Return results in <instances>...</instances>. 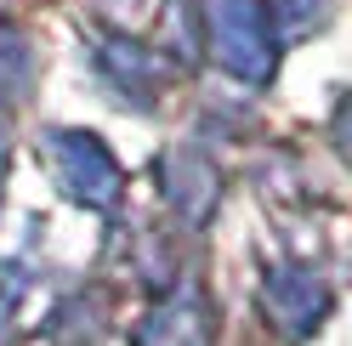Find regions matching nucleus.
Returning a JSON list of instances; mask_svg holds the SVG:
<instances>
[{"label": "nucleus", "mask_w": 352, "mask_h": 346, "mask_svg": "<svg viewBox=\"0 0 352 346\" xmlns=\"http://www.w3.org/2000/svg\"><path fill=\"white\" fill-rule=\"evenodd\" d=\"M6 74H12L17 91H23L29 85V51H23V40H17L12 29H0V85H6Z\"/></svg>", "instance_id": "f03ea898"}, {"label": "nucleus", "mask_w": 352, "mask_h": 346, "mask_svg": "<svg viewBox=\"0 0 352 346\" xmlns=\"http://www.w3.org/2000/svg\"><path fill=\"white\" fill-rule=\"evenodd\" d=\"M0 159H6V125H0Z\"/></svg>", "instance_id": "7ed1b4c3"}, {"label": "nucleus", "mask_w": 352, "mask_h": 346, "mask_svg": "<svg viewBox=\"0 0 352 346\" xmlns=\"http://www.w3.org/2000/svg\"><path fill=\"white\" fill-rule=\"evenodd\" d=\"M46 165H52L57 187L69 193V199H80V205L114 199V187H120L114 159H108L91 137H80V131H57V137H46Z\"/></svg>", "instance_id": "f257e3e1"}]
</instances>
